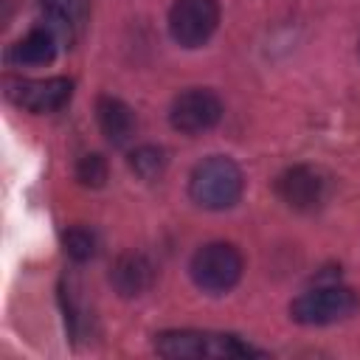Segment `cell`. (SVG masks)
I'll return each mask as SVG.
<instances>
[{"mask_svg": "<svg viewBox=\"0 0 360 360\" xmlns=\"http://www.w3.org/2000/svg\"><path fill=\"white\" fill-rule=\"evenodd\" d=\"M155 352L169 360H242L264 357L239 335L208 329H166L155 335Z\"/></svg>", "mask_w": 360, "mask_h": 360, "instance_id": "6da1fadb", "label": "cell"}, {"mask_svg": "<svg viewBox=\"0 0 360 360\" xmlns=\"http://www.w3.org/2000/svg\"><path fill=\"white\" fill-rule=\"evenodd\" d=\"M245 188V177L242 169L225 158V155H211L202 163L194 166L191 177H188V194L200 208L208 211H225L233 208L242 197Z\"/></svg>", "mask_w": 360, "mask_h": 360, "instance_id": "7a4b0ae2", "label": "cell"}, {"mask_svg": "<svg viewBox=\"0 0 360 360\" xmlns=\"http://www.w3.org/2000/svg\"><path fill=\"white\" fill-rule=\"evenodd\" d=\"M188 270H191L194 284L202 292L222 295L239 284L245 262H242V253L231 242H208L191 256Z\"/></svg>", "mask_w": 360, "mask_h": 360, "instance_id": "3957f363", "label": "cell"}, {"mask_svg": "<svg viewBox=\"0 0 360 360\" xmlns=\"http://www.w3.org/2000/svg\"><path fill=\"white\" fill-rule=\"evenodd\" d=\"M360 309V298L352 287L329 284V287H315L304 295H298L290 304V318L304 326H329L349 321Z\"/></svg>", "mask_w": 360, "mask_h": 360, "instance_id": "277c9868", "label": "cell"}, {"mask_svg": "<svg viewBox=\"0 0 360 360\" xmlns=\"http://www.w3.org/2000/svg\"><path fill=\"white\" fill-rule=\"evenodd\" d=\"M219 25L217 0H174L169 8V34L183 48H200Z\"/></svg>", "mask_w": 360, "mask_h": 360, "instance_id": "5b68a950", "label": "cell"}, {"mask_svg": "<svg viewBox=\"0 0 360 360\" xmlns=\"http://www.w3.org/2000/svg\"><path fill=\"white\" fill-rule=\"evenodd\" d=\"M6 96L11 104L45 115L62 110L70 96H73V82L68 76H53V79H8L6 82Z\"/></svg>", "mask_w": 360, "mask_h": 360, "instance_id": "8992f818", "label": "cell"}, {"mask_svg": "<svg viewBox=\"0 0 360 360\" xmlns=\"http://www.w3.org/2000/svg\"><path fill=\"white\" fill-rule=\"evenodd\" d=\"M222 118V101L214 90L205 87H191L183 90L169 110V121L177 132L183 135H200L208 132L211 127H217Z\"/></svg>", "mask_w": 360, "mask_h": 360, "instance_id": "52a82bcc", "label": "cell"}, {"mask_svg": "<svg viewBox=\"0 0 360 360\" xmlns=\"http://www.w3.org/2000/svg\"><path fill=\"white\" fill-rule=\"evenodd\" d=\"M326 191H329L326 174L315 166H307V163L290 166L276 180V194L292 211H315L326 200Z\"/></svg>", "mask_w": 360, "mask_h": 360, "instance_id": "ba28073f", "label": "cell"}, {"mask_svg": "<svg viewBox=\"0 0 360 360\" xmlns=\"http://www.w3.org/2000/svg\"><path fill=\"white\" fill-rule=\"evenodd\" d=\"M45 25L56 34L59 45H73L82 39L90 22V0H42L39 3Z\"/></svg>", "mask_w": 360, "mask_h": 360, "instance_id": "9c48e42d", "label": "cell"}, {"mask_svg": "<svg viewBox=\"0 0 360 360\" xmlns=\"http://www.w3.org/2000/svg\"><path fill=\"white\" fill-rule=\"evenodd\" d=\"M110 281H112V287H115L118 295L138 298V295H143L152 287V281H155V264L143 253H124L112 264Z\"/></svg>", "mask_w": 360, "mask_h": 360, "instance_id": "30bf717a", "label": "cell"}, {"mask_svg": "<svg viewBox=\"0 0 360 360\" xmlns=\"http://www.w3.org/2000/svg\"><path fill=\"white\" fill-rule=\"evenodd\" d=\"M56 48H59V39L56 34L42 22L37 28H31L25 37H20L11 51H8V62L11 65H25V68H42V65H51L56 59Z\"/></svg>", "mask_w": 360, "mask_h": 360, "instance_id": "8fae6325", "label": "cell"}, {"mask_svg": "<svg viewBox=\"0 0 360 360\" xmlns=\"http://www.w3.org/2000/svg\"><path fill=\"white\" fill-rule=\"evenodd\" d=\"M96 118L101 127V135L112 146H124L135 135V112L127 101L115 96H98L96 101Z\"/></svg>", "mask_w": 360, "mask_h": 360, "instance_id": "7c38bea8", "label": "cell"}, {"mask_svg": "<svg viewBox=\"0 0 360 360\" xmlns=\"http://www.w3.org/2000/svg\"><path fill=\"white\" fill-rule=\"evenodd\" d=\"M127 163H129V169H132L141 180H158V177L163 174V169H166V152H163L160 146L146 143V146L132 149Z\"/></svg>", "mask_w": 360, "mask_h": 360, "instance_id": "4fadbf2b", "label": "cell"}, {"mask_svg": "<svg viewBox=\"0 0 360 360\" xmlns=\"http://www.w3.org/2000/svg\"><path fill=\"white\" fill-rule=\"evenodd\" d=\"M62 248L73 262H87L96 256L98 242H96V233L87 228H68L62 233Z\"/></svg>", "mask_w": 360, "mask_h": 360, "instance_id": "5bb4252c", "label": "cell"}, {"mask_svg": "<svg viewBox=\"0 0 360 360\" xmlns=\"http://www.w3.org/2000/svg\"><path fill=\"white\" fill-rule=\"evenodd\" d=\"M107 174H110V166L98 152L82 155L79 163H76V180L87 188H101L107 183Z\"/></svg>", "mask_w": 360, "mask_h": 360, "instance_id": "9a60e30c", "label": "cell"}]
</instances>
